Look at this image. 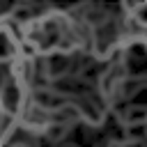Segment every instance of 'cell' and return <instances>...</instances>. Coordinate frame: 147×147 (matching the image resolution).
<instances>
[{"label":"cell","mask_w":147,"mask_h":147,"mask_svg":"<svg viewBox=\"0 0 147 147\" xmlns=\"http://www.w3.org/2000/svg\"><path fill=\"white\" fill-rule=\"evenodd\" d=\"M23 44L25 53L32 57L76 51L90 53V28L64 9H48L25 25Z\"/></svg>","instance_id":"6da1fadb"},{"label":"cell","mask_w":147,"mask_h":147,"mask_svg":"<svg viewBox=\"0 0 147 147\" xmlns=\"http://www.w3.org/2000/svg\"><path fill=\"white\" fill-rule=\"evenodd\" d=\"M51 113H53V110L34 103V101L30 99V101L25 103L23 113L18 115V124H23L28 131H32V133H37V136H44V131H46L48 124H51Z\"/></svg>","instance_id":"7a4b0ae2"},{"label":"cell","mask_w":147,"mask_h":147,"mask_svg":"<svg viewBox=\"0 0 147 147\" xmlns=\"http://www.w3.org/2000/svg\"><path fill=\"white\" fill-rule=\"evenodd\" d=\"M122 11H124V14L145 11V0H122Z\"/></svg>","instance_id":"3957f363"}]
</instances>
